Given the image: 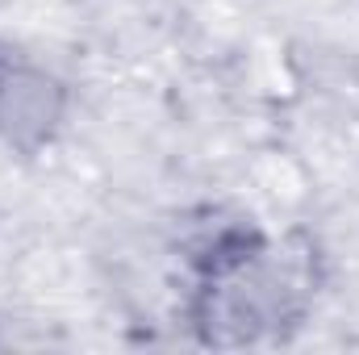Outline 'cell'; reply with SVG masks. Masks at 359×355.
I'll return each mask as SVG.
<instances>
[{"label":"cell","instance_id":"cell-1","mask_svg":"<svg viewBox=\"0 0 359 355\" xmlns=\"http://www.w3.org/2000/svg\"><path fill=\"white\" fill-rule=\"evenodd\" d=\"M184 318L201 347H276L313 314L322 251L309 234H271L247 213L213 209L180 243Z\"/></svg>","mask_w":359,"mask_h":355},{"label":"cell","instance_id":"cell-2","mask_svg":"<svg viewBox=\"0 0 359 355\" xmlns=\"http://www.w3.org/2000/svg\"><path fill=\"white\" fill-rule=\"evenodd\" d=\"M76 109L72 84L34 51L0 38V147L17 159L46 155Z\"/></svg>","mask_w":359,"mask_h":355}]
</instances>
